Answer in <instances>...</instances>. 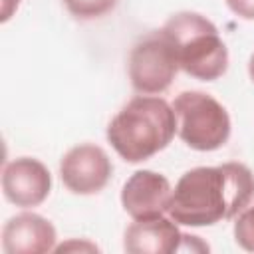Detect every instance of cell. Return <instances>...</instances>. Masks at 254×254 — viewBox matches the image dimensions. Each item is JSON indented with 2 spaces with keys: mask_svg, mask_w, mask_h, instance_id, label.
Listing matches in <instances>:
<instances>
[{
  "mask_svg": "<svg viewBox=\"0 0 254 254\" xmlns=\"http://www.w3.org/2000/svg\"><path fill=\"white\" fill-rule=\"evenodd\" d=\"M234 240L240 248L254 252V204L246 206L234 222Z\"/></svg>",
  "mask_w": 254,
  "mask_h": 254,
  "instance_id": "obj_12",
  "label": "cell"
},
{
  "mask_svg": "<svg viewBox=\"0 0 254 254\" xmlns=\"http://www.w3.org/2000/svg\"><path fill=\"white\" fill-rule=\"evenodd\" d=\"M18 4H20V0H2V22H6L12 16V12L18 8Z\"/></svg>",
  "mask_w": 254,
  "mask_h": 254,
  "instance_id": "obj_14",
  "label": "cell"
},
{
  "mask_svg": "<svg viewBox=\"0 0 254 254\" xmlns=\"http://www.w3.org/2000/svg\"><path fill=\"white\" fill-rule=\"evenodd\" d=\"M173 189L167 177L155 171L133 173L121 189V204L133 220H149L169 212Z\"/></svg>",
  "mask_w": 254,
  "mask_h": 254,
  "instance_id": "obj_7",
  "label": "cell"
},
{
  "mask_svg": "<svg viewBox=\"0 0 254 254\" xmlns=\"http://www.w3.org/2000/svg\"><path fill=\"white\" fill-rule=\"evenodd\" d=\"M226 6L244 20H254V0H226Z\"/></svg>",
  "mask_w": 254,
  "mask_h": 254,
  "instance_id": "obj_13",
  "label": "cell"
},
{
  "mask_svg": "<svg viewBox=\"0 0 254 254\" xmlns=\"http://www.w3.org/2000/svg\"><path fill=\"white\" fill-rule=\"evenodd\" d=\"M177 133L194 151H216L230 137L228 111L204 91H183L173 101Z\"/></svg>",
  "mask_w": 254,
  "mask_h": 254,
  "instance_id": "obj_4",
  "label": "cell"
},
{
  "mask_svg": "<svg viewBox=\"0 0 254 254\" xmlns=\"http://www.w3.org/2000/svg\"><path fill=\"white\" fill-rule=\"evenodd\" d=\"M56 228L48 218L20 212L2 228V250L6 254H44L56 250Z\"/></svg>",
  "mask_w": 254,
  "mask_h": 254,
  "instance_id": "obj_9",
  "label": "cell"
},
{
  "mask_svg": "<svg viewBox=\"0 0 254 254\" xmlns=\"http://www.w3.org/2000/svg\"><path fill=\"white\" fill-rule=\"evenodd\" d=\"M179 69L175 48L163 30L139 38L129 52V79L133 89L141 95H159L167 91Z\"/></svg>",
  "mask_w": 254,
  "mask_h": 254,
  "instance_id": "obj_5",
  "label": "cell"
},
{
  "mask_svg": "<svg viewBox=\"0 0 254 254\" xmlns=\"http://www.w3.org/2000/svg\"><path fill=\"white\" fill-rule=\"evenodd\" d=\"M177 133L173 105L157 95L127 101L107 125V141L127 163H141L163 151Z\"/></svg>",
  "mask_w": 254,
  "mask_h": 254,
  "instance_id": "obj_2",
  "label": "cell"
},
{
  "mask_svg": "<svg viewBox=\"0 0 254 254\" xmlns=\"http://www.w3.org/2000/svg\"><path fill=\"white\" fill-rule=\"evenodd\" d=\"M2 190L8 202L30 208L42 204L52 190V175L44 163L32 157L10 161L2 173Z\"/></svg>",
  "mask_w": 254,
  "mask_h": 254,
  "instance_id": "obj_8",
  "label": "cell"
},
{
  "mask_svg": "<svg viewBox=\"0 0 254 254\" xmlns=\"http://www.w3.org/2000/svg\"><path fill=\"white\" fill-rule=\"evenodd\" d=\"M64 4L77 20H93L113 10L117 0H64Z\"/></svg>",
  "mask_w": 254,
  "mask_h": 254,
  "instance_id": "obj_11",
  "label": "cell"
},
{
  "mask_svg": "<svg viewBox=\"0 0 254 254\" xmlns=\"http://www.w3.org/2000/svg\"><path fill=\"white\" fill-rule=\"evenodd\" d=\"M248 73H250V79L254 81V54L250 56V62H248Z\"/></svg>",
  "mask_w": 254,
  "mask_h": 254,
  "instance_id": "obj_15",
  "label": "cell"
},
{
  "mask_svg": "<svg viewBox=\"0 0 254 254\" xmlns=\"http://www.w3.org/2000/svg\"><path fill=\"white\" fill-rule=\"evenodd\" d=\"M254 196V175L242 163L187 171L171 196L169 216L183 226H212L242 212Z\"/></svg>",
  "mask_w": 254,
  "mask_h": 254,
  "instance_id": "obj_1",
  "label": "cell"
},
{
  "mask_svg": "<svg viewBox=\"0 0 254 254\" xmlns=\"http://www.w3.org/2000/svg\"><path fill=\"white\" fill-rule=\"evenodd\" d=\"M181 242L183 232L177 222L165 216L135 220L123 236V248L129 254H171L181 250Z\"/></svg>",
  "mask_w": 254,
  "mask_h": 254,
  "instance_id": "obj_10",
  "label": "cell"
},
{
  "mask_svg": "<svg viewBox=\"0 0 254 254\" xmlns=\"http://www.w3.org/2000/svg\"><path fill=\"white\" fill-rule=\"evenodd\" d=\"M113 173L107 153L91 143L71 147L60 161V177L73 194H95L105 189Z\"/></svg>",
  "mask_w": 254,
  "mask_h": 254,
  "instance_id": "obj_6",
  "label": "cell"
},
{
  "mask_svg": "<svg viewBox=\"0 0 254 254\" xmlns=\"http://www.w3.org/2000/svg\"><path fill=\"white\" fill-rule=\"evenodd\" d=\"M163 34L175 48L179 67L202 81H214L228 67V50L216 26L196 12H177L165 26Z\"/></svg>",
  "mask_w": 254,
  "mask_h": 254,
  "instance_id": "obj_3",
  "label": "cell"
}]
</instances>
